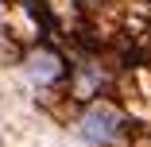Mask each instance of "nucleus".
Instances as JSON below:
<instances>
[{"label":"nucleus","instance_id":"obj_1","mask_svg":"<svg viewBox=\"0 0 151 147\" xmlns=\"http://www.w3.org/2000/svg\"><path fill=\"white\" fill-rule=\"evenodd\" d=\"M112 128H116V116H112L109 108H93V112L85 116V124H81V132H85V139H89V143L109 139V136H112Z\"/></svg>","mask_w":151,"mask_h":147}]
</instances>
